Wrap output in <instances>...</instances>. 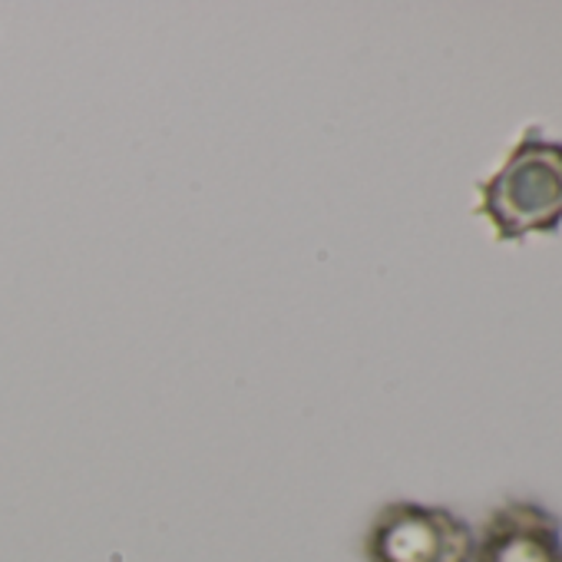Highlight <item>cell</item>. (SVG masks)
I'll list each match as a JSON object with an SVG mask.
<instances>
[{
  "label": "cell",
  "mask_w": 562,
  "mask_h": 562,
  "mask_svg": "<svg viewBox=\"0 0 562 562\" xmlns=\"http://www.w3.org/2000/svg\"><path fill=\"white\" fill-rule=\"evenodd\" d=\"M473 562H562V519L532 499H506L486 516Z\"/></svg>",
  "instance_id": "obj_3"
},
{
  "label": "cell",
  "mask_w": 562,
  "mask_h": 562,
  "mask_svg": "<svg viewBox=\"0 0 562 562\" xmlns=\"http://www.w3.org/2000/svg\"><path fill=\"white\" fill-rule=\"evenodd\" d=\"M476 536L457 513L424 503H387L368 526V562H473Z\"/></svg>",
  "instance_id": "obj_2"
},
{
  "label": "cell",
  "mask_w": 562,
  "mask_h": 562,
  "mask_svg": "<svg viewBox=\"0 0 562 562\" xmlns=\"http://www.w3.org/2000/svg\"><path fill=\"white\" fill-rule=\"evenodd\" d=\"M480 215L499 241L555 235L562 225V143L529 126L506 162L480 186Z\"/></svg>",
  "instance_id": "obj_1"
}]
</instances>
